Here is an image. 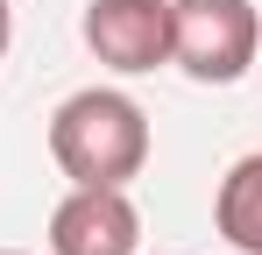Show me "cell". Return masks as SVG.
Listing matches in <instances>:
<instances>
[{
    "mask_svg": "<svg viewBox=\"0 0 262 255\" xmlns=\"http://www.w3.org/2000/svg\"><path fill=\"white\" fill-rule=\"evenodd\" d=\"M213 227L227 248L262 255V149L241 156V163L220 177V199H213Z\"/></svg>",
    "mask_w": 262,
    "mask_h": 255,
    "instance_id": "5",
    "label": "cell"
},
{
    "mask_svg": "<svg viewBox=\"0 0 262 255\" xmlns=\"http://www.w3.org/2000/svg\"><path fill=\"white\" fill-rule=\"evenodd\" d=\"M78 29H85V50L121 78L170 64V0H85Z\"/></svg>",
    "mask_w": 262,
    "mask_h": 255,
    "instance_id": "3",
    "label": "cell"
},
{
    "mask_svg": "<svg viewBox=\"0 0 262 255\" xmlns=\"http://www.w3.org/2000/svg\"><path fill=\"white\" fill-rule=\"evenodd\" d=\"M262 57L255 0H170V64L191 85H234Z\"/></svg>",
    "mask_w": 262,
    "mask_h": 255,
    "instance_id": "2",
    "label": "cell"
},
{
    "mask_svg": "<svg viewBox=\"0 0 262 255\" xmlns=\"http://www.w3.org/2000/svg\"><path fill=\"white\" fill-rule=\"evenodd\" d=\"M7 42H14V7L0 0V57H7Z\"/></svg>",
    "mask_w": 262,
    "mask_h": 255,
    "instance_id": "6",
    "label": "cell"
},
{
    "mask_svg": "<svg viewBox=\"0 0 262 255\" xmlns=\"http://www.w3.org/2000/svg\"><path fill=\"white\" fill-rule=\"evenodd\" d=\"M0 255H21V248H0Z\"/></svg>",
    "mask_w": 262,
    "mask_h": 255,
    "instance_id": "7",
    "label": "cell"
},
{
    "mask_svg": "<svg viewBox=\"0 0 262 255\" xmlns=\"http://www.w3.org/2000/svg\"><path fill=\"white\" fill-rule=\"evenodd\" d=\"M142 213L128 184H71L50 213V255H135Z\"/></svg>",
    "mask_w": 262,
    "mask_h": 255,
    "instance_id": "4",
    "label": "cell"
},
{
    "mask_svg": "<svg viewBox=\"0 0 262 255\" xmlns=\"http://www.w3.org/2000/svg\"><path fill=\"white\" fill-rule=\"evenodd\" d=\"M50 156L71 184H128L149 163V114L114 85H85L50 114Z\"/></svg>",
    "mask_w": 262,
    "mask_h": 255,
    "instance_id": "1",
    "label": "cell"
},
{
    "mask_svg": "<svg viewBox=\"0 0 262 255\" xmlns=\"http://www.w3.org/2000/svg\"><path fill=\"white\" fill-rule=\"evenodd\" d=\"M255 64H262V57H255Z\"/></svg>",
    "mask_w": 262,
    "mask_h": 255,
    "instance_id": "8",
    "label": "cell"
}]
</instances>
